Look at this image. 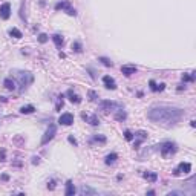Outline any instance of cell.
<instances>
[{"label":"cell","instance_id":"cell-6","mask_svg":"<svg viewBox=\"0 0 196 196\" xmlns=\"http://www.w3.org/2000/svg\"><path fill=\"white\" fill-rule=\"evenodd\" d=\"M55 9H57V11L63 9V11H66L69 15H75V14H77V13H75V9H74V8L69 5V2H60V3H57Z\"/></svg>","mask_w":196,"mask_h":196},{"label":"cell","instance_id":"cell-3","mask_svg":"<svg viewBox=\"0 0 196 196\" xmlns=\"http://www.w3.org/2000/svg\"><path fill=\"white\" fill-rule=\"evenodd\" d=\"M55 133H57V127L54 126V124H49L48 130H46V133L43 135V138H42V144H48L49 141L55 137Z\"/></svg>","mask_w":196,"mask_h":196},{"label":"cell","instance_id":"cell-28","mask_svg":"<svg viewBox=\"0 0 196 196\" xmlns=\"http://www.w3.org/2000/svg\"><path fill=\"white\" fill-rule=\"evenodd\" d=\"M195 80V74L192 75H182V81H193Z\"/></svg>","mask_w":196,"mask_h":196},{"label":"cell","instance_id":"cell-23","mask_svg":"<svg viewBox=\"0 0 196 196\" xmlns=\"http://www.w3.org/2000/svg\"><path fill=\"white\" fill-rule=\"evenodd\" d=\"M34 111H35V107H34V106H31V104H29V106H23V107L20 109V112H22V113H32Z\"/></svg>","mask_w":196,"mask_h":196},{"label":"cell","instance_id":"cell-13","mask_svg":"<svg viewBox=\"0 0 196 196\" xmlns=\"http://www.w3.org/2000/svg\"><path fill=\"white\" fill-rule=\"evenodd\" d=\"M142 176H144V179H147L149 182H155L158 179V175H156L155 172H144Z\"/></svg>","mask_w":196,"mask_h":196},{"label":"cell","instance_id":"cell-7","mask_svg":"<svg viewBox=\"0 0 196 196\" xmlns=\"http://www.w3.org/2000/svg\"><path fill=\"white\" fill-rule=\"evenodd\" d=\"M116 107H120V104H116L115 101L106 100V101H101V103H100V109H101L103 112H109V111H113V109H116Z\"/></svg>","mask_w":196,"mask_h":196},{"label":"cell","instance_id":"cell-12","mask_svg":"<svg viewBox=\"0 0 196 196\" xmlns=\"http://www.w3.org/2000/svg\"><path fill=\"white\" fill-rule=\"evenodd\" d=\"M135 137H137V141H135V149H138V147H140V144H141V141L147 138V133L141 130V132H138V133H135Z\"/></svg>","mask_w":196,"mask_h":196},{"label":"cell","instance_id":"cell-30","mask_svg":"<svg viewBox=\"0 0 196 196\" xmlns=\"http://www.w3.org/2000/svg\"><path fill=\"white\" fill-rule=\"evenodd\" d=\"M39 42H40V43H46V42H48V35H46V34H40V35H39Z\"/></svg>","mask_w":196,"mask_h":196},{"label":"cell","instance_id":"cell-10","mask_svg":"<svg viewBox=\"0 0 196 196\" xmlns=\"http://www.w3.org/2000/svg\"><path fill=\"white\" fill-rule=\"evenodd\" d=\"M103 83L104 86L107 87V89H116V83H115V80H113L112 77H109V75H106V77H103Z\"/></svg>","mask_w":196,"mask_h":196},{"label":"cell","instance_id":"cell-26","mask_svg":"<svg viewBox=\"0 0 196 196\" xmlns=\"http://www.w3.org/2000/svg\"><path fill=\"white\" fill-rule=\"evenodd\" d=\"M115 118H116L118 121H123V120H126V112L120 109V112H118L116 115H115Z\"/></svg>","mask_w":196,"mask_h":196},{"label":"cell","instance_id":"cell-2","mask_svg":"<svg viewBox=\"0 0 196 196\" xmlns=\"http://www.w3.org/2000/svg\"><path fill=\"white\" fill-rule=\"evenodd\" d=\"M176 150H178V147H176V144L175 142H164L162 146H161V155L164 156V158H168V156H172L173 153H176Z\"/></svg>","mask_w":196,"mask_h":196},{"label":"cell","instance_id":"cell-17","mask_svg":"<svg viewBox=\"0 0 196 196\" xmlns=\"http://www.w3.org/2000/svg\"><path fill=\"white\" fill-rule=\"evenodd\" d=\"M3 86L8 89V90H14L15 89V81L13 78H6L5 81H3Z\"/></svg>","mask_w":196,"mask_h":196},{"label":"cell","instance_id":"cell-9","mask_svg":"<svg viewBox=\"0 0 196 196\" xmlns=\"http://www.w3.org/2000/svg\"><path fill=\"white\" fill-rule=\"evenodd\" d=\"M9 15H11V5H9V3H3V5L0 6V18L8 20Z\"/></svg>","mask_w":196,"mask_h":196},{"label":"cell","instance_id":"cell-5","mask_svg":"<svg viewBox=\"0 0 196 196\" xmlns=\"http://www.w3.org/2000/svg\"><path fill=\"white\" fill-rule=\"evenodd\" d=\"M190 172H192V164H190V162H181L178 167L173 170V175H181V173L187 175V173H190Z\"/></svg>","mask_w":196,"mask_h":196},{"label":"cell","instance_id":"cell-29","mask_svg":"<svg viewBox=\"0 0 196 196\" xmlns=\"http://www.w3.org/2000/svg\"><path fill=\"white\" fill-rule=\"evenodd\" d=\"M124 138H126L127 141L133 140V135H132V132H130V130H126V132H124Z\"/></svg>","mask_w":196,"mask_h":196},{"label":"cell","instance_id":"cell-19","mask_svg":"<svg viewBox=\"0 0 196 196\" xmlns=\"http://www.w3.org/2000/svg\"><path fill=\"white\" fill-rule=\"evenodd\" d=\"M116 159H118V155H116V153H109L107 156H106L104 162H106L107 166H111V164H113V162H115Z\"/></svg>","mask_w":196,"mask_h":196},{"label":"cell","instance_id":"cell-14","mask_svg":"<svg viewBox=\"0 0 196 196\" xmlns=\"http://www.w3.org/2000/svg\"><path fill=\"white\" fill-rule=\"evenodd\" d=\"M121 72H123L124 75H127V77H130V75H133V74L137 72V68H135V66H123V68H121Z\"/></svg>","mask_w":196,"mask_h":196},{"label":"cell","instance_id":"cell-25","mask_svg":"<svg viewBox=\"0 0 196 196\" xmlns=\"http://www.w3.org/2000/svg\"><path fill=\"white\" fill-rule=\"evenodd\" d=\"M98 60H100V61H101L104 66H107V68H109V66H112V61H111L109 58H106V57H100Z\"/></svg>","mask_w":196,"mask_h":196},{"label":"cell","instance_id":"cell-22","mask_svg":"<svg viewBox=\"0 0 196 196\" xmlns=\"http://www.w3.org/2000/svg\"><path fill=\"white\" fill-rule=\"evenodd\" d=\"M9 35H11V37H14V39H22V37H23V35H22V32H20L17 28L9 29Z\"/></svg>","mask_w":196,"mask_h":196},{"label":"cell","instance_id":"cell-18","mask_svg":"<svg viewBox=\"0 0 196 196\" xmlns=\"http://www.w3.org/2000/svg\"><path fill=\"white\" fill-rule=\"evenodd\" d=\"M72 195H75V187H74L72 181H68L66 182V196H72Z\"/></svg>","mask_w":196,"mask_h":196},{"label":"cell","instance_id":"cell-11","mask_svg":"<svg viewBox=\"0 0 196 196\" xmlns=\"http://www.w3.org/2000/svg\"><path fill=\"white\" fill-rule=\"evenodd\" d=\"M81 116H83V120H86V121H89V124H92V126H98V124H100V120H98V116H97V115H92V116H89V115H86V113H83Z\"/></svg>","mask_w":196,"mask_h":196},{"label":"cell","instance_id":"cell-1","mask_svg":"<svg viewBox=\"0 0 196 196\" xmlns=\"http://www.w3.org/2000/svg\"><path fill=\"white\" fill-rule=\"evenodd\" d=\"M184 116V111L179 107H172V106H153L149 109L147 118L161 126H175L178 124Z\"/></svg>","mask_w":196,"mask_h":196},{"label":"cell","instance_id":"cell-24","mask_svg":"<svg viewBox=\"0 0 196 196\" xmlns=\"http://www.w3.org/2000/svg\"><path fill=\"white\" fill-rule=\"evenodd\" d=\"M72 49H74L75 52H81V51H83L81 43H80V42H74V43H72Z\"/></svg>","mask_w":196,"mask_h":196},{"label":"cell","instance_id":"cell-32","mask_svg":"<svg viewBox=\"0 0 196 196\" xmlns=\"http://www.w3.org/2000/svg\"><path fill=\"white\" fill-rule=\"evenodd\" d=\"M5 150H3V149H2V150H0V161H5Z\"/></svg>","mask_w":196,"mask_h":196},{"label":"cell","instance_id":"cell-16","mask_svg":"<svg viewBox=\"0 0 196 196\" xmlns=\"http://www.w3.org/2000/svg\"><path fill=\"white\" fill-rule=\"evenodd\" d=\"M52 42L55 43V46L58 48V49H61V46H63V43H64V40H63V37H61V35H58V34H55V35H52Z\"/></svg>","mask_w":196,"mask_h":196},{"label":"cell","instance_id":"cell-4","mask_svg":"<svg viewBox=\"0 0 196 196\" xmlns=\"http://www.w3.org/2000/svg\"><path fill=\"white\" fill-rule=\"evenodd\" d=\"M18 80H20V84H22L23 87H26V86H29V84L32 83L34 77H32V74H29V72H18Z\"/></svg>","mask_w":196,"mask_h":196},{"label":"cell","instance_id":"cell-15","mask_svg":"<svg viewBox=\"0 0 196 196\" xmlns=\"http://www.w3.org/2000/svg\"><path fill=\"white\" fill-rule=\"evenodd\" d=\"M68 97H69V100L72 101V103H75V104L81 103V98L78 97L77 94H74V90H72V89H69V90H68Z\"/></svg>","mask_w":196,"mask_h":196},{"label":"cell","instance_id":"cell-20","mask_svg":"<svg viewBox=\"0 0 196 196\" xmlns=\"http://www.w3.org/2000/svg\"><path fill=\"white\" fill-rule=\"evenodd\" d=\"M80 193H81V195H95L97 192H95L94 188H90V187H86V185H83V187L80 188Z\"/></svg>","mask_w":196,"mask_h":196},{"label":"cell","instance_id":"cell-27","mask_svg":"<svg viewBox=\"0 0 196 196\" xmlns=\"http://www.w3.org/2000/svg\"><path fill=\"white\" fill-rule=\"evenodd\" d=\"M92 141H97V142H106V137H101V135H95Z\"/></svg>","mask_w":196,"mask_h":196},{"label":"cell","instance_id":"cell-31","mask_svg":"<svg viewBox=\"0 0 196 196\" xmlns=\"http://www.w3.org/2000/svg\"><path fill=\"white\" fill-rule=\"evenodd\" d=\"M89 100H92V101L97 100V94H95L94 90H89Z\"/></svg>","mask_w":196,"mask_h":196},{"label":"cell","instance_id":"cell-21","mask_svg":"<svg viewBox=\"0 0 196 196\" xmlns=\"http://www.w3.org/2000/svg\"><path fill=\"white\" fill-rule=\"evenodd\" d=\"M150 89H152V90H153V92H158V90H162V89H164V84L161 83V84H156L153 81V80H150Z\"/></svg>","mask_w":196,"mask_h":196},{"label":"cell","instance_id":"cell-8","mask_svg":"<svg viewBox=\"0 0 196 196\" xmlns=\"http://www.w3.org/2000/svg\"><path fill=\"white\" fill-rule=\"evenodd\" d=\"M58 123L61 126H70V124H74V115L72 113H61V116L58 118Z\"/></svg>","mask_w":196,"mask_h":196},{"label":"cell","instance_id":"cell-33","mask_svg":"<svg viewBox=\"0 0 196 196\" xmlns=\"http://www.w3.org/2000/svg\"><path fill=\"white\" fill-rule=\"evenodd\" d=\"M69 142H72V144H77V141L74 140V138H72V137H69Z\"/></svg>","mask_w":196,"mask_h":196}]
</instances>
